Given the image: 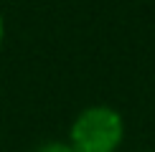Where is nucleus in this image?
<instances>
[{
  "label": "nucleus",
  "instance_id": "obj_2",
  "mask_svg": "<svg viewBox=\"0 0 155 152\" xmlns=\"http://www.w3.org/2000/svg\"><path fill=\"white\" fill-rule=\"evenodd\" d=\"M36 152H76L71 144H64V142H48L43 147H38Z\"/></svg>",
  "mask_w": 155,
  "mask_h": 152
},
{
  "label": "nucleus",
  "instance_id": "obj_3",
  "mask_svg": "<svg viewBox=\"0 0 155 152\" xmlns=\"http://www.w3.org/2000/svg\"><path fill=\"white\" fill-rule=\"evenodd\" d=\"M3 38H5V21H3V13H0V46H3Z\"/></svg>",
  "mask_w": 155,
  "mask_h": 152
},
{
  "label": "nucleus",
  "instance_id": "obj_1",
  "mask_svg": "<svg viewBox=\"0 0 155 152\" xmlns=\"http://www.w3.org/2000/svg\"><path fill=\"white\" fill-rule=\"evenodd\" d=\"M125 124L112 106H89L71 124V147L76 152H114Z\"/></svg>",
  "mask_w": 155,
  "mask_h": 152
}]
</instances>
